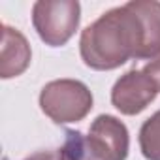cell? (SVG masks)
Masks as SVG:
<instances>
[{"mask_svg": "<svg viewBox=\"0 0 160 160\" xmlns=\"http://www.w3.org/2000/svg\"><path fill=\"white\" fill-rule=\"evenodd\" d=\"M143 53L145 28L132 2L102 13L79 40L81 60L98 72L117 70L130 58L143 60Z\"/></svg>", "mask_w": 160, "mask_h": 160, "instance_id": "cell-1", "label": "cell"}, {"mask_svg": "<svg viewBox=\"0 0 160 160\" xmlns=\"http://www.w3.org/2000/svg\"><path fill=\"white\" fill-rule=\"evenodd\" d=\"M94 98L91 89L77 79H55L40 92L42 111L57 124L83 121L92 109Z\"/></svg>", "mask_w": 160, "mask_h": 160, "instance_id": "cell-2", "label": "cell"}, {"mask_svg": "<svg viewBox=\"0 0 160 160\" xmlns=\"http://www.w3.org/2000/svg\"><path fill=\"white\" fill-rule=\"evenodd\" d=\"M81 23L77 0H38L32 6V25L40 40L49 47L66 45Z\"/></svg>", "mask_w": 160, "mask_h": 160, "instance_id": "cell-3", "label": "cell"}, {"mask_svg": "<svg viewBox=\"0 0 160 160\" xmlns=\"http://www.w3.org/2000/svg\"><path fill=\"white\" fill-rule=\"evenodd\" d=\"M158 91L154 83L143 73V70H128L121 75L111 89V104L122 115H138L156 98Z\"/></svg>", "mask_w": 160, "mask_h": 160, "instance_id": "cell-4", "label": "cell"}, {"mask_svg": "<svg viewBox=\"0 0 160 160\" xmlns=\"http://www.w3.org/2000/svg\"><path fill=\"white\" fill-rule=\"evenodd\" d=\"M89 139L106 160H126L128 156V128L121 119L113 115H98L89 128Z\"/></svg>", "mask_w": 160, "mask_h": 160, "instance_id": "cell-5", "label": "cell"}, {"mask_svg": "<svg viewBox=\"0 0 160 160\" xmlns=\"http://www.w3.org/2000/svg\"><path fill=\"white\" fill-rule=\"evenodd\" d=\"M32 58V49L25 34L17 28L2 25V49H0V77L12 79L21 75Z\"/></svg>", "mask_w": 160, "mask_h": 160, "instance_id": "cell-6", "label": "cell"}, {"mask_svg": "<svg viewBox=\"0 0 160 160\" xmlns=\"http://www.w3.org/2000/svg\"><path fill=\"white\" fill-rule=\"evenodd\" d=\"M145 28V53L143 58L160 55V2L156 0H130Z\"/></svg>", "mask_w": 160, "mask_h": 160, "instance_id": "cell-7", "label": "cell"}, {"mask_svg": "<svg viewBox=\"0 0 160 160\" xmlns=\"http://www.w3.org/2000/svg\"><path fill=\"white\" fill-rule=\"evenodd\" d=\"M58 160H106L92 145L89 136L79 130H66L64 143L58 149Z\"/></svg>", "mask_w": 160, "mask_h": 160, "instance_id": "cell-8", "label": "cell"}, {"mask_svg": "<svg viewBox=\"0 0 160 160\" xmlns=\"http://www.w3.org/2000/svg\"><path fill=\"white\" fill-rule=\"evenodd\" d=\"M139 149L147 160H160V109L141 124Z\"/></svg>", "mask_w": 160, "mask_h": 160, "instance_id": "cell-9", "label": "cell"}, {"mask_svg": "<svg viewBox=\"0 0 160 160\" xmlns=\"http://www.w3.org/2000/svg\"><path fill=\"white\" fill-rule=\"evenodd\" d=\"M143 73L151 79V81L154 83V87H156V91L160 92V55L158 57H154V58H151L143 68Z\"/></svg>", "mask_w": 160, "mask_h": 160, "instance_id": "cell-10", "label": "cell"}, {"mask_svg": "<svg viewBox=\"0 0 160 160\" xmlns=\"http://www.w3.org/2000/svg\"><path fill=\"white\" fill-rule=\"evenodd\" d=\"M25 160H58V152H53V151H38V152L27 156Z\"/></svg>", "mask_w": 160, "mask_h": 160, "instance_id": "cell-11", "label": "cell"}]
</instances>
